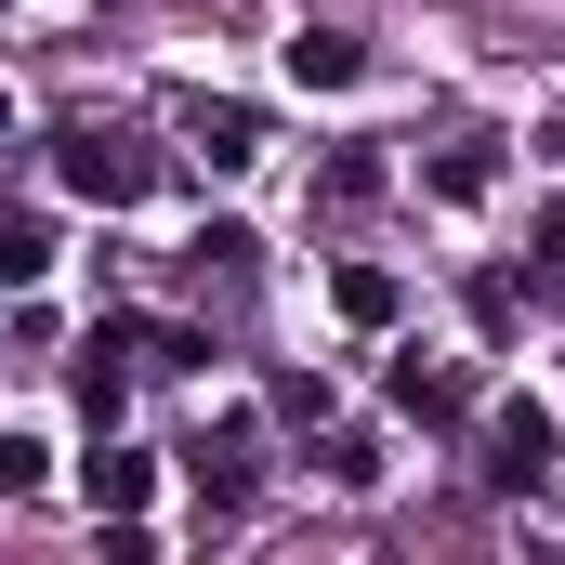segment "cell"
I'll return each mask as SVG.
<instances>
[{
  "label": "cell",
  "instance_id": "cell-1",
  "mask_svg": "<svg viewBox=\"0 0 565 565\" xmlns=\"http://www.w3.org/2000/svg\"><path fill=\"white\" fill-rule=\"evenodd\" d=\"M553 460H565V422L540 408V395H500V408H487V447H473V473H487L500 500H540V487H553Z\"/></svg>",
  "mask_w": 565,
  "mask_h": 565
},
{
  "label": "cell",
  "instance_id": "cell-2",
  "mask_svg": "<svg viewBox=\"0 0 565 565\" xmlns=\"http://www.w3.org/2000/svg\"><path fill=\"white\" fill-rule=\"evenodd\" d=\"M53 171H66V198H93V211H132V198H158V145L132 132H53Z\"/></svg>",
  "mask_w": 565,
  "mask_h": 565
},
{
  "label": "cell",
  "instance_id": "cell-3",
  "mask_svg": "<svg viewBox=\"0 0 565 565\" xmlns=\"http://www.w3.org/2000/svg\"><path fill=\"white\" fill-rule=\"evenodd\" d=\"M184 473H198L211 513H250V487H264V434H250V422H211L198 447H184Z\"/></svg>",
  "mask_w": 565,
  "mask_h": 565
},
{
  "label": "cell",
  "instance_id": "cell-4",
  "mask_svg": "<svg viewBox=\"0 0 565 565\" xmlns=\"http://www.w3.org/2000/svg\"><path fill=\"white\" fill-rule=\"evenodd\" d=\"M289 79H302V93H355V79H369V40H355V26H289Z\"/></svg>",
  "mask_w": 565,
  "mask_h": 565
},
{
  "label": "cell",
  "instance_id": "cell-5",
  "mask_svg": "<svg viewBox=\"0 0 565 565\" xmlns=\"http://www.w3.org/2000/svg\"><path fill=\"white\" fill-rule=\"evenodd\" d=\"M184 132H198L211 171H250V158H264V106H184Z\"/></svg>",
  "mask_w": 565,
  "mask_h": 565
},
{
  "label": "cell",
  "instance_id": "cell-6",
  "mask_svg": "<svg viewBox=\"0 0 565 565\" xmlns=\"http://www.w3.org/2000/svg\"><path fill=\"white\" fill-rule=\"evenodd\" d=\"M53 277V224L40 211H0V289H40Z\"/></svg>",
  "mask_w": 565,
  "mask_h": 565
},
{
  "label": "cell",
  "instance_id": "cell-7",
  "mask_svg": "<svg viewBox=\"0 0 565 565\" xmlns=\"http://www.w3.org/2000/svg\"><path fill=\"white\" fill-rule=\"evenodd\" d=\"M395 408H408V422H460V369H434V355H395Z\"/></svg>",
  "mask_w": 565,
  "mask_h": 565
},
{
  "label": "cell",
  "instance_id": "cell-8",
  "mask_svg": "<svg viewBox=\"0 0 565 565\" xmlns=\"http://www.w3.org/2000/svg\"><path fill=\"white\" fill-rule=\"evenodd\" d=\"M79 487H93V513H145V487H158V460H145V447H106V460H93Z\"/></svg>",
  "mask_w": 565,
  "mask_h": 565
},
{
  "label": "cell",
  "instance_id": "cell-9",
  "mask_svg": "<svg viewBox=\"0 0 565 565\" xmlns=\"http://www.w3.org/2000/svg\"><path fill=\"white\" fill-rule=\"evenodd\" d=\"M434 198H460V211H473V198H487V184H500V145H434V171H422Z\"/></svg>",
  "mask_w": 565,
  "mask_h": 565
},
{
  "label": "cell",
  "instance_id": "cell-10",
  "mask_svg": "<svg viewBox=\"0 0 565 565\" xmlns=\"http://www.w3.org/2000/svg\"><path fill=\"white\" fill-rule=\"evenodd\" d=\"M329 302H342L355 329H395V302H408V289L382 277V264H342V277H329Z\"/></svg>",
  "mask_w": 565,
  "mask_h": 565
},
{
  "label": "cell",
  "instance_id": "cell-11",
  "mask_svg": "<svg viewBox=\"0 0 565 565\" xmlns=\"http://www.w3.org/2000/svg\"><path fill=\"white\" fill-rule=\"evenodd\" d=\"M316 198H329V211H369V198H382V158H369V145H329Z\"/></svg>",
  "mask_w": 565,
  "mask_h": 565
},
{
  "label": "cell",
  "instance_id": "cell-12",
  "mask_svg": "<svg viewBox=\"0 0 565 565\" xmlns=\"http://www.w3.org/2000/svg\"><path fill=\"white\" fill-rule=\"evenodd\" d=\"M184 264H198V277H250V264H264V237H250V224H198V237H184Z\"/></svg>",
  "mask_w": 565,
  "mask_h": 565
},
{
  "label": "cell",
  "instance_id": "cell-13",
  "mask_svg": "<svg viewBox=\"0 0 565 565\" xmlns=\"http://www.w3.org/2000/svg\"><path fill=\"white\" fill-rule=\"evenodd\" d=\"M132 355H145V369H211V329H145V316H132Z\"/></svg>",
  "mask_w": 565,
  "mask_h": 565
},
{
  "label": "cell",
  "instance_id": "cell-14",
  "mask_svg": "<svg viewBox=\"0 0 565 565\" xmlns=\"http://www.w3.org/2000/svg\"><path fill=\"white\" fill-rule=\"evenodd\" d=\"M526 264H540V289H553V302H565V198H553V211H540V224H526Z\"/></svg>",
  "mask_w": 565,
  "mask_h": 565
},
{
  "label": "cell",
  "instance_id": "cell-15",
  "mask_svg": "<svg viewBox=\"0 0 565 565\" xmlns=\"http://www.w3.org/2000/svg\"><path fill=\"white\" fill-rule=\"evenodd\" d=\"M316 460H329V487H382V447H369V434H329Z\"/></svg>",
  "mask_w": 565,
  "mask_h": 565
},
{
  "label": "cell",
  "instance_id": "cell-16",
  "mask_svg": "<svg viewBox=\"0 0 565 565\" xmlns=\"http://www.w3.org/2000/svg\"><path fill=\"white\" fill-rule=\"evenodd\" d=\"M0 132H13V106H0Z\"/></svg>",
  "mask_w": 565,
  "mask_h": 565
},
{
  "label": "cell",
  "instance_id": "cell-17",
  "mask_svg": "<svg viewBox=\"0 0 565 565\" xmlns=\"http://www.w3.org/2000/svg\"><path fill=\"white\" fill-rule=\"evenodd\" d=\"M553 158H565V132H553Z\"/></svg>",
  "mask_w": 565,
  "mask_h": 565
}]
</instances>
